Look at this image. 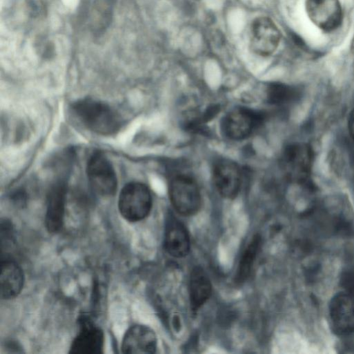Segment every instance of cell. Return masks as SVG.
Listing matches in <instances>:
<instances>
[{
	"instance_id": "9",
	"label": "cell",
	"mask_w": 354,
	"mask_h": 354,
	"mask_svg": "<svg viewBox=\"0 0 354 354\" xmlns=\"http://www.w3.org/2000/svg\"><path fill=\"white\" fill-rule=\"evenodd\" d=\"M280 32L275 24L268 17L256 19L252 26L251 46L261 55L272 54L280 41Z\"/></svg>"
},
{
	"instance_id": "15",
	"label": "cell",
	"mask_w": 354,
	"mask_h": 354,
	"mask_svg": "<svg viewBox=\"0 0 354 354\" xmlns=\"http://www.w3.org/2000/svg\"><path fill=\"white\" fill-rule=\"evenodd\" d=\"M165 247L169 254L177 258L185 257L189 252L188 232L183 224L172 216L167 221Z\"/></svg>"
},
{
	"instance_id": "1",
	"label": "cell",
	"mask_w": 354,
	"mask_h": 354,
	"mask_svg": "<svg viewBox=\"0 0 354 354\" xmlns=\"http://www.w3.org/2000/svg\"><path fill=\"white\" fill-rule=\"evenodd\" d=\"M72 111L88 129L102 136L115 133L121 127L118 114L108 104L85 98L72 105Z\"/></svg>"
},
{
	"instance_id": "14",
	"label": "cell",
	"mask_w": 354,
	"mask_h": 354,
	"mask_svg": "<svg viewBox=\"0 0 354 354\" xmlns=\"http://www.w3.org/2000/svg\"><path fill=\"white\" fill-rule=\"evenodd\" d=\"M1 297L8 300L16 297L21 292L24 276L19 264L7 254H2L1 261Z\"/></svg>"
},
{
	"instance_id": "18",
	"label": "cell",
	"mask_w": 354,
	"mask_h": 354,
	"mask_svg": "<svg viewBox=\"0 0 354 354\" xmlns=\"http://www.w3.org/2000/svg\"><path fill=\"white\" fill-rule=\"evenodd\" d=\"M297 95V91L294 87L281 83H272L267 88V100L272 104H290Z\"/></svg>"
},
{
	"instance_id": "7",
	"label": "cell",
	"mask_w": 354,
	"mask_h": 354,
	"mask_svg": "<svg viewBox=\"0 0 354 354\" xmlns=\"http://www.w3.org/2000/svg\"><path fill=\"white\" fill-rule=\"evenodd\" d=\"M264 115L248 108H236L223 119L221 129L229 139L241 140L252 134L263 121Z\"/></svg>"
},
{
	"instance_id": "8",
	"label": "cell",
	"mask_w": 354,
	"mask_h": 354,
	"mask_svg": "<svg viewBox=\"0 0 354 354\" xmlns=\"http://www.w3.org/2000/svg\"><path fill=\"white\" fill-rule=\"evenodd\" d=\"M306 10L310 21L326 32L337 29L343 15L339 0H306Z\"/></svg>"
},
{
	"instance_id": "6",
	"label": "cell",
	"mask_w": 354,
	"mask_h": 354,
	"mask_svg": "<svg viewBox=\"0 0 354 354\" xmlns=\"http://www.w3.org/2000/svg\"><path fill=\"white\" fill-rule=\"evenodd\" d=\"M330 326L337 336L354 333V295L342 291L330 299L328 306Z\"/></svg>"
},
{
	"instance_id": "10",
	"label": "cell",
	"mask_w": 354,
	"mask_h": 354,
	"mask_svg": "<svg viewBox=\"0 0 354 354\" xmlns=\"http://www.w3.org/2000/svg\"><path fill=\"white\" fill-rule=\"evenodd\" d=\"M213 182L219 194L226 198H234L238 194L241 175L238 165L227 159L217 161L212 171Z\"/></svg>"
},
{
	"instance_id": "5",
	"label": "cell",
	"mask_w": 354,
	"mask_h": 354,
	"mask_svg": "<svg viewBox=\"0 0 354 354\" xmlns=\"http://www.w3.org/2000/svg\"><path fill=\"white\" fill-rule=\"evenodd\" d=\"M86 174L91 188L102 196H111L117 189L115 170L104 154L93 153L88 160Z\"/></svg>"
},
{
	"instance_id": "2",
	"label": "cell",
	"mask_w": 354,
	"mask_h": 354,
	"mask_svg": "<svg viewBox=\"0 0 354 354\" xmlns=\"http://www.w3.org/2000/svg\"><path fill=\"white\" fill-rule=\"evenodd\" d=\"M314 161L312 147L304 142L288 145L281 156V167L285 175L292 183L307 186Z\"/></svg>"
},
{
	"instance_id": "21",
	"label": "cell",
	"mask_w": 354,
	"mask_h": 354,
	"mask_svg": "<svg viewBox=\"0 0 354 354\" xmlns=\"http://www.w3.org/2000/svg\"><path fill=\"white\" fill-rule=\"evenodd\" d=\"M351 51L353 53H354V35H353V39L351 41Z\"/></svg>"
},
{
	"instance_id": "17",
	"label": "cell",
	"mask_w": 354,
	"mask_h": 354,
	"mask_svg": "<svg viewBox=\"0 0 354 354\" xmlns=\"http://www.w3.org/2000/svg\"><path fill=\"white\" fill-rule=\"evenodd\" d=\"M261 236L254 235L243 252L236 274V281L243 283L250 274L252 266L261 248Z\"/></svg>"
},
{
	"instance_id": "16",
	"label": "cell",
	"mask_w": 354,
	"mask_h": 354,
	"mask_svg": "<svg viewBox=\"0 0 354 354\" xmlns=\"http://www.w3.org/2000/svg\"><path fill=\"white\" fill-rule=\"evenodd\" d=\"M212 291V283L205 272L199 266L195 267L191 272L189 282L192 309H199L210 297Z\"/></svg>"
},
{
	"instance_id": "12",
	"label": "cell",
	"mask_w": 354,
	"mask_h": 354,
	"mask_svg": "<svg viewBox=\"0 0 354 354\" xmlns=\"http://www.w3.org/2000/svg\"><path fill=\"white\" fill-rule=\"evenodd\" d=\"M80 330L70 347V353L100 354L102 353L104 334L86 317L80 320Z\"/></svg>"
},
{
	"instance_id": "3",
	"label": "cell",
	"mask_w": 354,
	"mask_h": 354,
	"mask_svg": "<svg viewBox=\"0 0 354 354\" xmlns=\"http://www.w3.org/2000/svg\"><path fill=\"white\" fill-rule=\"evenodd\" d=\"M152 207V198L148 187L138 182L124 186L118 198V209L122 216L129 222L146 218Z\"/></svg>"
},
{
	"instance_id": "19",
	"label": "cell",
	"mask_w": 354,
	"mask_h": 354,
	"mask_svg": "<svg viewBox=\"0 0 354 354\" xmlns=\"http://www.w3.org/2000/svg\"><path fill=\"white\" fill-rule=\"evenodd\" d=\"M340 283L344 291L354 295V267L349 266L344 269Z\"/></svg>"
},
{
	"instance_id": "20",
	"label": "cell",
	"mask_w": 354,
	"mask_h": 354,
	"mask_svg": "<svg viewBox=\"0 0 354 354\" xmlns=\"http://www.w3.org/2000/svg\"><path fill=\"white\" fill-rule=\"evenodd\" d=\"M348 129L351 137L354 140V109L350 113L348 116Z\"/></svg>"
},
{
	"instance_id": "11",
	"label": "cell",
	"mask_w": 354,
	"mask_h": 354,
	"mask_svg": "<svg viewBox=\"0 0 354 354\" xmlns=\"http://www.w3.org/2000/svg\"><path fill=\"white\" fill-rule=\"evenodd\" d=\"M66 186L63 181L55 183L47 196L45 225L50 233L59 232L64 225Z\"/></svg>"
},
{
	"instance_id": "4",
	"label": "cell",
	"mask_w": 354,
	"mask_h": 354,
	"mask_svg": "<svg viewBox=\"0 0 354 354\" xmlns=\"http://www.w3.org/2000/svg\"><path fill=\"white\" fill-rule=\"evenodd\" d=\"M169 195L174 209L183 216L197 213L201 206V195L196 182L190 177L180 175L171 180Z\"/></svg>"
},
{
	"instance_id": "13",
	"label": "cell",
	"mask_w": 354,
	"mask_h": 354,
	"mask_svg": "<svg viewBox=\"0 0 354 354\" xmlns=\"http://www.w3.org/2000/svg\"><path fill=\"white\" fill-rule=\"evenodd\" d=\"M157 346V338L154 331L144 325H134L125 333L121 350L123 353H153Z\"/></svg>"
}]
</instances>
